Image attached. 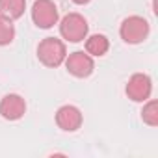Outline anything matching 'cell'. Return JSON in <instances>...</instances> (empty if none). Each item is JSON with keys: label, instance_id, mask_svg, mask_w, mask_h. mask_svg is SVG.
Instances as JSON below:
<instances>
[{"label": "cell", "instance_id": "6da1fadb", "mask_svg": "<svg viewBox=\"0 0 158 158\" xmlns=\"http://www.w3.org/2000/svg\"><path fill=\"white\" fill-rule=\"evenodd\" d=\"M37 58L47 67H58L67 58L65 43L58 37H45L37 47Z\"/></svg>", "mask_w": 158, "mask_h": 158}, {"label": "cell", "instance_id": "7a4b0ae2", "mask_svg": "<svg viewBox=\"0 0 158 158\" xmlns=\"http://www.w3.org/2000/svg\"><path fill=\"white\" fill-rule=\"evenodd\" d=\"M149 30H151V26H149L147 19H143V17H139V15H130V17H127V19L121 23L119 35H121V39H123L125 43H128V45H138V43H141V41L147 39Z\"/></svg>", "mask_w": 158, "mask_h": 158}, {"label": "cell", "instance_id": "3957f363", "mask_svg": "<svg viewBox=\"0 0 158 158\" xmlns=\"http://www.w3.org/2000/svg\"><path fill=\"white\" fill-rule=\"evenodd\" d=\"M88 21L80 15V13H69L61 19L60 23V34L63 39L71 41V43H80L86 39L88 35Z\"/></svg>", "mask_w": 158, "mask_h": 158}, {"label": "cell", "instance_id": "277c9868", "mask_svg": "<svg viewBox=\"0 0 158 158\" xmlns=\"http://www.w3.org/2000/svg\"><path fill=\"white\" fill-rule=\"evenodd\" d=\"M32 21L39 28H52L58 23V8L52 0H35L32 6Z\"/></svg>", "mask_w": 158, "mask_h": 158}, {"label": "cell", "instance_id": "5b68a950", "mask_svg": "<svg viewBox=\"0 0 158 158\" xmlns=\"http://www.w3.org/2000/svg\"><path fill=\"white\" fill-rule=\"evenodd\" d=\"M65 67L67 71L76 76V78H86L93 73L95 69V61H93V56H89L88 52H82V50H76L73 54H69L65 58Z\"/></svg>", "mask_w": 158, "mask_h": 158}, {"label": "cell", "instance_id": "8992f818", "mask_svg": "<svg viewBox=\"0 0 158 158\" xmlns=\"http://www.w3.org/2000/svg\"><path fill=\"white\" fill-rule=\"evenodd\" d=\"M152 91V82L151 78L143 73H136L128 78V84H127V95L130 101L134 102H143L151 97Z\"/></svg>", "mask_w": 158, "mask_h": 158}, {"label": "cell", "instance_id": "52a82bcc", "mask_svg": "<svg viewBox=\"0 0 158 158\" xmlns=\"http://www.w3.org/2000/svg\"><path fill=\"white\" fill-rule=\"evenodd\" d=\"M56 123L65 132H74L82 127V112L73 104H65L56 112Z\"/></svg>", "mask_w": 158, "mask_h": 158}, {"label": "cell", "instance_id": "ba28073f", "mask_svg": "<svg viewBox=\"0 0 158 158\" xmlns=\"http://www.w3.org/2000/svg\"><path fill=\"white\" fill-rule=\"evenodd\" d=\"M26 112V102L21 95L17 93H10L0 101V115L8 121H17L24 115Z\"/></svg>", "mask_w": 158, "mask_h": 158}, {"label": "cell", "instance_id": "9c48e42d", "mask_svg": "<svg viewBox=\"0 0 158 158\" xmlns=\"http://www.w3.org/2000/svg\"><path fill=\"white\" fill-rule=\"evenodd\" d=\"M108 48H110V41L102 34H95V35H89L86 39V52L89 56L101 58V56H104L108 52Z\"/></svg>", "mask_w": 158, "mask_h": 158}, {"label": "cell", "instance_id": "30bf717a", "mask_svg": "<svg viewBox=\"0 0 158 158\" xmlns=\"http://www.w3.org/2000/svg\"><path fill=\"white\" fill-rule=\"evenodd\" d=\"M26 0H0V15L8 19H19L24 13Z\"/></svg>", "mask_w": 158, "mask_h": 158}, {"label": "cell", "instance_id": "8fae6325", "mask_svg": "<svg viewBox=\"0 0 158 158\" xmlns=\"http://www.w3.org/2000/svg\"><path fill=\"white\" fill-rule=\"evenodd\" d=\"M15 39V26L11 23V19L0 15V47L10 45Z\"/></svg>", "mask_w": 158, "mask_h": 158}, {"label": "cell", "instance_id": "7c38bea8", "mask_svg": "<svg viewBox=\"0 0 158 158\" xmlns=\"http://www.w3.org/2000/svg\"><path fill=\"white\" fill-rule=\"evenodd\" d=\"M141 119L143 123H147L149 127H156L158 125V102L156 101H149L143 110H141Z\"/></svg>", "mask_w": 158, "mask_h": 158}, {"label": "cell", "instance_id": "4fadbf2b", "mask_svg": "<svg viewBox=\"0 0 158 158\" xmlns=\"http://www.w3.org/2000/svg\"><path fill=\"white\" fill-rule=\"evenodd\" d=\"M73 2H74V4H80V6H82V4H88L89 0H73Z\"/></svg>", "mask_w": 158, "mask_h": 158}]
</instances>
